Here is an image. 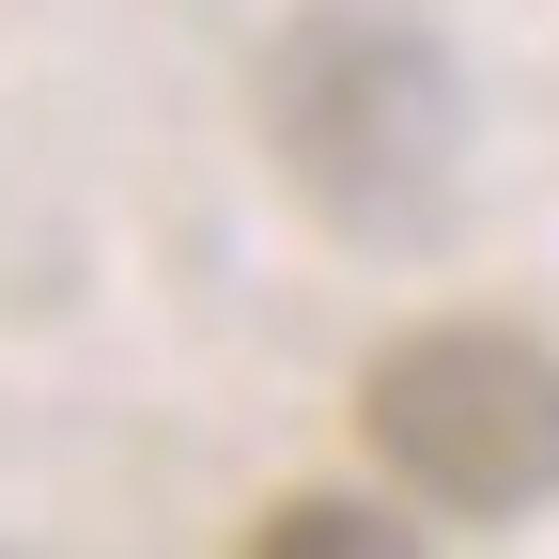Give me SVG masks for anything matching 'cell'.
<instances>
[{
    "label": "cell",
    "mask_w": 559,
    "mask_h": 559,
    "mask_svg": "<svg viewBox=\"0 0 559 559\" xmlns=\"http://www.w3.org/2000/svg\"><path fill=\"white\" fill-rule=\"evenodd\" d=\"M264 140H280V171H296L311 218H342V234H436L451 171H466V94H451L436 32L326 0V16H296L264 47Z\"/></svg>",
    "instance_id": "1"
},
{
    "label": "cell",
    "mask_w": 559,
    "mask_h": 559,
    "mask_svg": "<svg viewBox=\"0 0 559 559\" xmlns=\"http://www.w3.org/2000/svg\"><path fill=\"white\" fill-rule=\"evenodd\" d=\"M358 436L389 451V481L419 513L498 528V513L559 498V358L513 342V326H419V342L373 358Z\"/></svg>",
    "instance_id": "2"
},
{
    "label": "cell",
    "mask_w": 559,
    "mask_h": 559,
    "mask_svg": "<svg viewBox=\"0 0 559 559\" xmlns=\"http://www.w3.org/2000/svg\"><path fill=\"white\" fill-rule=\"evenodd\" d=\"M264 544L296 559V544H326V559H358V544H404L389 513H342V498H296V513H264Z\"/></svg>",
    "instance_id": "3"
}]
</instances>
